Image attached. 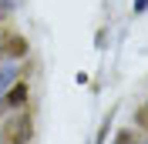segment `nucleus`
<instances>
[{
    "label": "nucleus",
    "mask_w": 148,
    "mask_h": 144,
    "mask_svg": "<svg viewBox=\"0 0 148 144\" xmlns=\"http://www.w3.org/2000/svg\"><path fill=\"white\" fill-rule=\"evenodd\" d=\"M138 124L148 127V104H145V107H138Z\"/></svg>",
    "instance_id": "obj_5"
},
{
    "label": "nucleus",
    "mask_w": 148,
    "mask_h": 144,
    "mask_svg": "<svg viewBox=\"0 0 148 144\" xmlns=\"http://www.w3.org/2000/svg\"><path fill=\"white\" fill-rule=\"evenodd\" d=\"M114 144H141V137L135 134V131H121V134L114 137Z\"/></svg>",
    "instance_id": "obj_4"
},
{
    "label": "nucleus",
    "mask_w": 148,
    "mask_h": 144,
    "mask_svg": "<svg viewBox=\"0 0 148 144\" xmlns=\"http://www.w3.org/2000/svg\"><path fill=\"white\" fill-rule=\"evenodd\" d=\"M0 17H3V14H0Z\"/></svg>",
    "instance_id": "obj_6"
},
{
    "label": "nucleus",
    "mask_w": 148,
    "mask_h": 144,
    "mask_svg": "<svg viewBox=\"0 0 148 144\" xmlns=\"http://www.w3.org/2000/svg\"><path fill=\"white\" fill-rule=\"evenodd\" d=\"M30 134H34V121H30V114L17 111V114L7 117L3 127H0V144H27Z\"/></svg>",
    "instance_id": "obj_1"
},
{
    "label": "nucleus",
    "mask_w": 148,
    "mask_h": 144,
    "mask_svg": "<svg viewBox=\"0 0 148 144\" xmlns=\"http://www.w3.org/2000/svg\"><path fill=\"white\" fill-rule=\"evenodd\" d=\"M27 54V40L14 30H3L0 34V57H24Z\"/></svg>",
    "instance_id": "obj_2"
},
{
    "label": "nucleus",
    "mask_w": 148,
    "mask_h": 144,
    "mask_svg": "<svg viewBox=\"0 0 148 144\" xmlns=\"http://www.w3.org/2000/svg\"><path fill=\"white\" fill-rule=\"evenodd\" d=\"M27 84H14V87H10V94H7V101H3V104H10V107H20V104H24V101H27Z\"/></svg>",
    "instance_id": "obj_3"
}]
</instances>
